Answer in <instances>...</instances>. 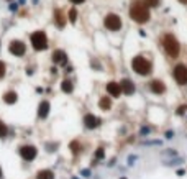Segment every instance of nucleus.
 <instances>
[{"label":"nucleus","instance_id":"nucleus-1","mask_svg":"<svg viewBox=\"0 0 187 179\" xmlns=\"http://www.w3.org/2000/svg\"><path fill=\"white\" fill-rule=\"evenodd\" d=\"M130 17L131 20H135L136 23H146L150 20V10H148V5L143 2H136L133 3L130 8Z\"/></svg>","mask_w":187,"mask_h":179},{"label":"nucleus","instance_id":"nucleus-2","mask_svg":"<svg viewBox=\"0 0 187 179\" xmlns=\"http://www.w3.org/2000/svg\"><path fill=\"white\" fill-rule=\"evenodd\" d=\"M131 68L136 74H140V76H148L153 71L151 63L146 58H143V56H135V58L131 59Z\"/></svg>","mask_w":187,"mask_h":179},{"label":"nucleus","instance_id":"nucleus-3","mask_svg":"<svg viewBox=\"0 0 187 179\" xmlns=\"http://www.w3.org/2000/svg\"><path fill=\"white\" fill-rule=\"evenodd\" d=\"M162 46H164V51L167 53V56L171 58H177L181 51V46H179V41H177L172 35H166L164 40H162Z\"/></svg>","mask_w":187,"mask_h":179},{"label":"nucleus","instance_id":"nucleus-4","mask_svg":"<svg viewBox=\"0 0 187 179\" xmlns=\"http://www.w3.org/2000/svg\"><path fill=\"white\" fill-rule=\"evenodd\" d=\"M31 46L35 48L36 51H43V49H46L48 48V36H46V33L45 31H35L31 35Z\"/></svg>","mask_w":187,"mask_h":179},{"label":"nucleus","instance_id":"nucleus-5","mask_svg":"<svg viewBox=\"0 0 187 179\" xmlns=\"http://www.w3.org/2000/svg\"><path fill=\"white\" fill-rule=\"evenodd\" d=\"M172 76H174L176 82L179 86H187V66L185 64H177L174 71H172Z\"/></svg>","mask_w":187,"mask_h":179},{"label":"nucleus","instance_id":"nucleus-6","mask_svg":"<svg viewBox=\"0 0 187 179\" xmlns=\"http://www.w3.org/2000/svg\"><path fill=\"white\" fill-rule=\"evenodd\" d=\"M105 26H107V30L110 31H118L120 28H122V18L118 15H115V13H108L107 17H105Z\"/></svg>","mask_w":187,"mask_h":179},{"label":"nucleus","instance_id":"nucleus-7","mask_svg":"<svg viewBox=\"0 0 187 179\" xmlns=\"http://www.w3.org/2000/svg\"><path fill=\"white\" fill-rule=\"evenodd\" d=\"M20 154L25 161H33L38 154V150L33 145H23V146H20Z\"/></svg>","mask_w":187,"mask_h":179},{"label":"nucleus","instance_id":"nucleus-8","mask_svg":"<svg viewBox=\"0 0 187 179\" xmlns=\"http://www.w3.org/2000/svg\"><path fill=\"white\" fill-rule=\"evenodd\" d=\"M8 49H10V53L15 54V56H23L26 53V45L21 43V41H12Z\"/></svg>","mask_w":187,"mask_h":179},{"label":"nucleus","instance_id":"nucleus-9","mask_svg":"<svg viewBox=\"0 0 187 179\" xmlns=\"http://www.w3.org/2000/svg\"><path fill=\"white\" fill-rule=\"evenodd\" d=\"M107 94L113 99L122 95L123 92H122V87H120V82H108L107 84Z\"/></svg>","mask_w":187,"mask_h":179},{"label":"nucleus","instance_id":"nucleus-10","mask_svg":"<svg viewBox=\"0 0 187 179\" xmlns=\"http://www.w3.org/2000/svg\"><path fill=\"white\" fill-rule=\"evenodd\" d=\"M150 91L153 94H156V95H161V94H164L166 92V86H164V82L159 81V79H156V81H153L150 84Z\"/></svg>","mask_w":187,"mask_h":179},{"label":"nucleus","instance_id":"nucleus-11","mask_svg":"<svg viewBox=\"0 0 187 179\" xmlns=\"http://www.w3.org/2000/svg\"><path fill=\"white\" fill-rule=\"evenodd\" d=\"M120 87H122V92L125 95H131V94H135V84H133L130 79H123V81H120Z\"/></svg>","mask_w":187,"mask_h":179},{"label":"nucleus","instance_id":"nucleus-12","mask_svg":"<svg viewBox=\"0 0 187 179\" xmlns=\"http://www.w3.org/2000/svg\"><path fill=\"white\" fill-rule=\"evenodd\" d=\"M53 61H54L56 64H66V61H68V54H66L62 49H56L54 53H53Z\"/></svg>","mask_w":187,"mask_h":179},{"label":"nucleus","instance_id":"nucleus-13","mask_svg":"<svg viewBox=\"0 0 187 179\" xmlns=\"http://www.w3.org/2000/svg\"><path fill=\"white\" fill-rule=\"evenodd\" d=\"M48 114H49V102L43 100L40 105H38V117H40V119H46Z\"/></svg>","mask_w":187,"mask_h":179},{"label":"nucleus","instance_id":"nucleus-14","mask_svg":"<svg viewBox=\"0 0 187 179\" xmlns=\"http://www.w3.org/2000/svg\"><path fill=\"white\" fill-rule=\"evenodd\" d=\"M84 123H85L87 128H95V126L99 125V119H97V117H94L92 114H87L84 117Z\"/></svg>","mask_w":187,"mask_h":179},{"label":"nucleus","instance_id":"nucleus-15","mask_svg":"<svg viewBox=\"0 0 187 179\" xmlns=\"http://www.w3.org/2000/svg\"><path fill=\"white\" fill-rule=\"evenodd\" d=\"M17 100H18V94H17V92H13V91L7 92L5 95H3V102H5V103H8V105H12V103H15Z\"/></svg>","mask_w":187,"mask_h":179},{"label":"nucleus","instance_id":"nucleus-16","mask_svg":"<svg viewBox=\"0 0 187 179\" xmlns=\"http://www.w3.org/2000/svg\"><path fill=\"white\" fill-rule=\"evenodd\" d=\"M36 179H54V173L51 169H41V171H38Z\"/></svg>","mask_w":187,"mask_h":179},{"label":"nucleus","instance_id":"nucleus-17","mask_svg":"<svg viewBox=\"0 0 187 179\" xmlns=\"http://www.w3.org/2000/svg\"><path fill=\"white\" fill-rule=\"evenodd\" d=\"M99 105H100V109L108 110L110 107H112V102H110V99H108V97H102V99H100V103H99Z\"/></svg>","mask_w":187,"mask_h":179},{"label":"nucleus","instance_id":"nucleus-18","mask_svg":"<svg viewBox=\"0 0 187 179\" xmlns=\"http://www.w3.org/2000/svg\"><path fill=\"white\" fill-rule=\"evenodd\" d=\"M62 92H72V82H71V81H62Z\"/></svg>","mask_w":187,"mask_h":179},{"label":"nucleus","instance_id":"nucleus-19","mask_svg":"<svg viewBox=\"0 0 187 179\" xmlns=\"http://www.w3.org/2000/svg\"><path fill=\"white\" fill-rule=\"evenodd\" d=\"M7 133H8V126L3 123L2 120H0V138H5Z\"/></svg>","mask_w":187,"mask_h":179},{"label":"nucleus","instance_id":"nucleus-20","mask_svg":"<svg viewBox=\"0 0 187 179\" xmlns=\"http://www.w3.org/2000/svg\"><path fill=\"white\" fill-rule=\"evenodd\" d=\"M145 2H146V5H150V7H158L159 0H145Z\"/></svg>","mask_w":187,"mask_h":179},{"label":"nucleus","instance_id":"nucleus-21","mask_svg":"<svg viewBox=\"0 0 187 179\" xmlns=\"http://www.w3.org/2000/svg\"><path fill=\"white\" fill-rule=\"evenodd\" d=\"M76 17H77V12H76V10H71V12H69V20L74 23V21H76Z\"/></svg>","mask_w":187,"mask_h":179},{"label":"nucleus","instance_id":"nucleus-22","mask_svg":"<svg viewBox=\"0 0 187 179\" xmlns=\"http://www.w3.org/2000/svg\"><path fill=\"white\" fill-rule=\"evenodd\" d=\"M5 69H7V68H5V64H3L2 61H0V79L5 76Z\"/></svg>","mask_w":187,"mask_h":179},{"label":"nucleus","instance_id":"nucleus-23","mask_svg":"<svg viewBox=\"0 0 187 179\" xmlns=\"http://www.w3.org/2000/svg\"><path fill=\"white\" fill-rule=\"evenodd\" d=\"M184 110H187V105H182L181 109L177 110V114H179V115H182V114H184Z\"/></svg>","mask_w":187,"mask_h":179},{"label":"nucleus","instance_id":"nucleus-24","mask_svg":"<svg viewBox=\"0 0 187 179\" xmlns=\"http://www.w3.org/2000/svg\"><path fill=\"white\" fill-rule=\"evenodd\" d=\"M103 156V151H102V148H99V151H97V158H102Z\"/></svg>","mask_w":187,"mask_h":179},{"label":"nucleus","instance_id":"nucleus-25","mask_svg":"<svg viewBox=\"0 0 187 179\" xmlns=\"http://www.w3.org/2000/svg\"><path fill=\"white\" fill-rule=\"evenodd\" d=\"M172 136H174V131H167L166 133V138H172Z\"/></svg>","mask_w":187,"mask_h":179},{"label":"nucleus","instance_id":"nucleus-26","mask_svg":"<svg viewBox=\"0 0 187 179\" xmlns=\"http://www.w3.org/2000/svg\"><path fill=\"white\" fill-rule=\"evenodd\" d=\"M71 2H72V3H76V5H79V3H82L84 0H71Z\"/></svg>","mask_w":187,"mask_h":179},{"label":"nucleus","instance_id":"nucleus-27","mask_svg":"<svg viewBox=\"0 0 187 179\" xmlns=\"http://www.w3.org/2000/svg\"><path fill=\"white\" fill-rule=\"evenodd\" d=\"M3 177V171H2V168H0V179Z\"/></svg>","mask_w":187,"mask_h":179}]
</instances>
